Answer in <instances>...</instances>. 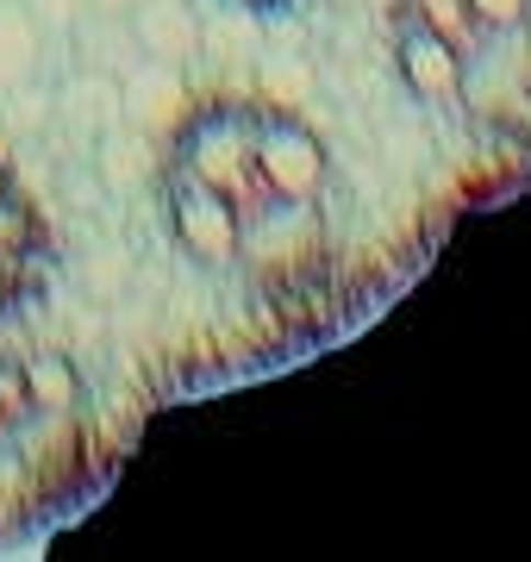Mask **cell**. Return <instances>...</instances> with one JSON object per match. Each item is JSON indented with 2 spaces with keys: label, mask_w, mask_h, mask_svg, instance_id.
<instances>
[{
  "label": "cell",
  "mask_w": 531,
  "mask_h": 562,
  "mask_svg": "<svg viewBox=\"0 0 531 562\" xmlns=\"http://www.w3.org/2000/svg\"><path fill=\"white\" fill-rule=\"evenodd\" d=\"M250 113L257 106H245V101H213L201 113H188L176 125V144H169V169L201 181L206 194H219L231 206L238 232H245V257L257 269H269V262H294V257H307V250H319L326 225H319V206L275 201V188L257 169Z\"/></svg>",
  "instance_id": "cell-1"
},
{
  "label": "cell",
  "mask_w": 531,
  "mask_h": 562,
  "mask_svg": "<svg viewBox=\"0 0 531 562\" xmlns=\"http://www.w3.org/2000/svg\"><path fill=\"white\" fill-rule=\"evenodd\" d=\"M456 106L494 138H526L531 132V25L482 32V44L456 63Z\"/></svg>",
  "instance_id": "cell-2"
},
{
  "label": "cell",
  "mask_w": 531,
  "mask_h": 562,
  "mask_svg": "<svg viewBox=\"0 0 531 562\" xmlns=\"http://www.w3.org/2000/svg\"><path fill=\"white\" fill-rule=\"evenodd\" d=\"M250 144H257V169L287 206H319L331 188V157L307 125L282 113V106H257L250 113Z\"/></svg>",
  "instance_id": "cell-3"
},
{
  "label": "cell",
  "mask_w": 531,
  "mask_h": 562,
  "mask_svg": "<svg viewBox=\"0 0 531 562\" xmlns=\"http://www.w3.org/2000/svg\"><path fill=\"white\" fill-rule=\"evenodd\" d=\"M394 63H400V81L419 101H431V106L456 101V50L438 32H426L413 20H394Z\"/></svg>",
  "instance_id": "cell-4"
},
{
  "label": "cell",
  "mask_w": 531,
  "mask_h": 562,
  "mask_svg": "<svg viewBox=\"0 0 531 562\" xmlns=\"http://www.w3.org/2000/svg\"><path fill=\"white\" fill-rule=\"evenodd\" d=\"M125 25H132L138 57L169 63V69L201 50V20H194V7H188V0H138V7L125 13Z\"/></svg>",
  "instance_id": "cell-5"
},
{
  "label": "cell",
  "mask_w": 531,
  "mask_h": 562,
  "mask_svg": "<svg viewBox=\"0 0 531 562\" xmlns=\"http://www.w3.org/2000/svg\"><path fill=\"white\" fill-rule=\"evenodd\" d=\"M44 63V25L25 0H0V94H13L38 76Z\"/></svg>",
  "instance_id": "cell-6"
},
{
  "label": "cell",
  "mask_w": 531,
  "mask_h": 562,
  "mask_svg": "<svg viewBox=\"0 0 531 562\" xmlns=\"http://www.w3.org/2000/svg\"><path fill=\"white\" fill-rule=\"evenodd\" d=\"M394 20H413V25H426V32H438L456 50V63L482 44V32H494V25H482L470 13V0H394Z\"/></svg>",
  "instance_id": "cell-7"
},
{
  "label": "cell",
  "mask_w": 531,
  "mask_h": 562,
  "mask_svg": "<svg viewBox=\"0 0 531 562\" xmlns=\"http://www.w3.org/2000/svg\"><path fill=\"white\" fill-rule=\"evenodd\" d=\"M25 382H32V394H38V413H63L69 401H82V375H76V362L57 357V350L25 357Z\"/></svg>",
  "instance_id": "cell-8"
},
{
  "label": "cell",
  "mask_w": 531,
  "mask_h": 562,
  "mask_svg": "<svg viewBox=\"0 0 531 562\" xmlns=\"http://www.w3.org/2000/svg\"><path fill=\"white\" fill-rule=\"evenodd\" d=\"M32 419H44V413L32 382H25V357H7L0 362V438H20Z\"/></svg>",
  "instance_id": "cell-9"
},
{
  "label": "cell",
  "mask_w": 531,
  "mask_h": 562,
  "mask_svg": "<svg viewBox=\"0 0 531 562\" xmlns=\"http://www.w3.org/2000/svg\"><path fill=\"white\" fill-rule=\"evenodd\" d=\"M470 13L494 32H519V25H531V0H470Z\"/></svg>",
  "instance_id": "cell-10"
},
{
  "label": "cell",
  "mask_w": 531,
  "mask_h": 562,
  "mask_svg": "<svg viewBox=\"0 0 531 562\" xmlns=\"http://www.w3.org/2000/svg\"><path fill=\"white\" fill-rule=\"evenodd\" d=\"M25 7H32V20L44 25V38H50V32H76V20L88 13V0H25Z\"/></svg>",
  "instance_id": "cell-11"
},
{
  "label": "cell",
  "mask_w": 531,
  "mask_h": 562,
  "mask_svg": "<svg viewBox=\"0 0 531 562\" xmlns=\"http://www.w3.org/2000/svg\"><path fill=\"white\" fill-rule=\"evenodd\" d=\"M238 7H250V13H287V7H301V0H238Z\"/></svg>",
  "instance_id": "cell-12"
},
{
  "label": "cell",
  "mask_w": 531,
  "mask_h": 562,
  "mask_svg": "<svg viewBox=\"0 0 531 562\" xmlns=\"http://www.w3.org/2000/svg\"><path fill=\"white\" fill-rule=\"evenodd\" d=\"M138 0H88V13H132Z\"/></svg>",
  "instance_id": "cell-13"
},
{
  "label": "cell",
  "mask_w": 531,
  "mask_h": 562,
  "mask_svg": "<svg viewBox=\"0 0 531 562\" xmlns=\"http://www.w3.org/2000/svg\"><path fill=\"white\" fill-rule=\"evenodd\" d=\"M13 188H20V181H13V169H7V162H0V201H7Z\"/></svg>",
  "instance_id": "cell-14"
}]
</instances>
